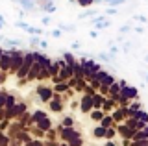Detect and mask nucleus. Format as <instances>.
Here are the masks:
<instances>
[{"mask_svg":"<svg viewBox=\"0 0 148 146\" xmlns=\"http://www.w3.org/2000/svg\"><path fill=\"white\" fill-rule=\"evenodd\" d=\"M67 144L69 146H83V139L82 137H74V139H71Z\"/></svg>","mask_w":148,"mask_h":146,"instance_id":"473e14b6","label":"nucleus"},{"mask_svg":"<svg viewBox=\"0 0 148 146\" xmlns=\"http://www.w3.org/2000/svg\"><path fill=\"white\" fill-rule=\"evenodd\" d=\"M61 57H63V61L67 63L69 67H72L74 63H76V56H74L72 52H63V56H61Z\"/></svg>","mask_w":148,"mask_h":146,"instance_id":"aec40b11","label":"nucleus"},{"mask_svg":"<svg viewBox=\"0 0 148 146\" xmlns=\"http://www.w3.org/2000/svg\"><path fill=\"white\" fill-rule=\"evenodd\" d=\"M41 11H45L46 15H52V13H56V10H58V6H56V2H46L43 4V6L39 8Z\"/></svg>","mask_w":148,"mask_h":146,"instance_id":"2eb2a0df","label":"nucleus"},{"mask_svg":"<svg viewBox=\"0 0 148 146\" xmlns=\"http://www.w3.org/2000/svg\"><path fill=\"white\" fill-rule=\"evenodd\" d=\"M59 146H69V144H67V143H65V144H59Z\"/></svg>","mask_w":148,"mask_h":146,"instance_id":"0e129e2a","label":"nucleus"},{"mask_svg":"<svg viewBox=\"0 0 148 146\" xmlns=\"http://www.w3.org/2000/svg\"><path fill=\"white\" fill-rule=\"evenodd\" d=\"M104 133H106V130H104V128H100V126H96L95 130H92V135H95V139H104Z\"/></svg>","mask_w":148,"mask_h":146,"instance_id":"7c9ffc66","label":"nucleus"},{"mask_svg":"<svg viewBox=\"0 0 148 146\" xmlns=\"http://www.w3.org/2000/svg\"><path fill=\"white\" fill-rule=\"evenodd\" d=\"M109 24H111V22H109L108 19H106L104 22H98V24H95V28H96V30H106V28H108Z\"/></svg>","mask_w":148,"mask_h":146,"instance_id":"58836bf2","label":"nucleus"},{"mask_svg":"<svg viewBox=\"0 0 148 146\" xmlns=\"http://www.w3.org/2000/svg\"><path fill=\"white\" fill-rule=\"evenodd\" d=\"M45 146H59V143H56V141H46Z\"/></svg>","mask_w":148,"mask_h":146,"instance_id":"09e8293b","label":"nucleus"},{"mask_svg":"<svg viewBox=\"0 0 148 146\" xmlns=\"http://www.w3.org/2000/svg\"><path fill=\"white\" fill-rule=\"evenodd\" d=\"M132 141H148V130H135Z\"/></svg>","mask_w":148,"mask_h":146,"instance_id":"6ab92c4d","label":"nucleus"},{"mask_svg":"<svg viewBox=\"0 0 148 146\" xmlns=\"http://www.w3.org/2000/svg\"><path fill=\"white\" fill-rule=\"evenodd\" d=\"M117 83L120 85V89H122V87H126V85H128V83H126V80H119V81H117Z\"/></svg>","mask_w":148,"mask_h":146,"instance_id":"3c124183","label":"nucleus"},{"mask_svg":"<svg viewBox=\"0 0 148 146\" xmlns=\"http://www.w3.org/2000/svg\"><path fill=\"white\" fill-rule=\"evenodd\" d=\"M76 4L78 6H82V8H89L95 4V0H76Z\"/></svg>","mask_w":148,"mask_h":146,"instance_id":"c9c22d12","label":"nucleus"},{"mask_svg":"<svg viewBox=\"0 0 148 146\" xmlns=\"http://www.w3.org/2000/svg\"><path fill=\"white\" fill-rule=\"evenodd\" d=\"M32 146H45V143L41 139H32V143H30Z\"/></svg>","mask_w":148,"mask_h":146,"instance_id":"37998d69","label":"nucleus"},{"mask_svg":"<svg viewBox=\"0 0 148 146\" xmlns=\"http://www.w3.org/2000/svg\"><path fill=\"white\" fill-rule=\"evenodd\" d=\"M85 85H87V81L83 80V78H76V85H74V91H76V93H82Z\"/></svg>","mask_w":148,"mask_h":146,"instance_id":"393cba45","label":"nucleus"},{"mask_svg":"<svg viewBox=\"0 0 148 146\" xmlns=\"http://www.w3.org/2000/svg\"><path fill=\"white\" fill-rule=\"evenodd\" d=\"M115 81H117V80H115V76H113V74H108L104 80L100 81V87H106V89H109V85H111V83H115Z\"/></svg>","mask_w":148,"mask_h":146,"instance_id":"4be33fe9","label":"nucleus"},{"mask_svg":"<svg viewBox=\"0 0 148 146\" xmlns=\"http://www.w3.org/2000/svg\"><path fill=\"white\" fill-rule=\"evenodd\" d=\"M4 26H6V22H0V30H2V28H4Z\"/></svg>","mask_w":148,"mask_h":146,"instance_id":"e2e57ef3","label":"nucleus"},{"mask_svg":"<svg viewBox=\"0 0 148 146\" xmlns=\"http://www.w3.org/2000/svg\"><path fill=\"white\" fill-rule=\"evenodd\" d=\"M111 54H119V48L117 46H111Z\"/></svg>","mask_w":148,"mask_h":146,"instance_id":"bf43d9fd","label":"nucleus"},{"mask_svg":"<svg viewBox=\"0 0 148 146\" xmlns=\"http://www.w3.org/2000/svg\"><path fill=\"white\" fill-rule=\"evenodd\" d=\"M71 48H72V50H80V48H82V44H80V43H72V44H71Z\"/></svg>","mask_w":148,"mask_h":146,"instance_id":"8fccbe9b","label":"nucleus"},{"mask_svg":"<svg viewBox=\"0 0 148 146\" xmlns=\"http://www.w3.org/2000/svg\"><path fill=\"white\" fill-rule=\"evenodd\" d=\"M108 74H109V72H108V70H104V68H100V70H98V72H96V74H95V76H92V78H91V80H96V81H102V80H104V78H106V76H108Z\"/></svg>","mask_w":148,"mask_h":146,"instance_id":"c85d7f7f","label":"nucleus"},{"mask_svg":"<svg viewBox=\"0 0 148 146\" xmlns=\"http://www.w3.org/2000/svg\"><path fill=\"white\" fill-rule=\"evenodd\" d=\"M130 143H132V141H128V139H124V141H122V146H130Z\"/></svg>","mask_w":148,"mask_h":146,"instance_id":"052dcab7","label":"nucleus"},{"mask_svg":"<svg viewBox=\"0 0 148 146\" xmlns=\"http://www.w3.org/2000/svg\"><path fill=\"white\" fill-rule=\"evenodd\" d=\"M80 111L85 113V115L92 111V100H91V96H87V94L82 96V100H80Z\"/></svg>","mask_w":148,"mask_h":146,"instance_id":"6e6552de","label":"nucleus"},{"mask_svg":"<svg viewBox=\"0 0 148 146\" xmlns=\"http://www.w3.org/2000/svg\"><path fill=\"white\" fill-rule=\"evenodd\" d=\"M100 128H104V130H106V128H111V126H113V120H111V115H104V117H102L100 118V124H98Z\"/></svg>","mask_w":148,"mask_h":146,"instance_id":"412c9836","label":"nucleus"},{"mask_svg":"<svg viewBox=\"0 0 148 146\" xmlns=\"http://www.w3.org/2000/svg\"><path fill=\"white\" fill-rule=\"evenodd\" d=\"M69 89H71V87H69V83H67V81H59V83H56L54 87H52L54 93H59V94H61V93H67Z\"/></svg>","mask_w":148,"mask_h":146,"instance_id":"a211bd4d","label":"nucleus"},{"mask_svg":"<svg viewBox=\"0 0 148 146\" xmlns=\"http://www.w3.org/2000/svg\"><path fill=\"white\" fill-rule=\"evenodd\" d=\"M135 130H146V120H137L135 122Z\"/></svg>","mask_w":148,"mask_h":146,"instance_id":"79ce46f5","label":"nucleus"},{"mask_svg":"<svg viewBox=\"0 0 148 146\" xmlns=\"http://www.w3.org/2000/svg\"><path fill=\"white\" fill-rule=\"evenodd\" d=\"M58 135H59V139L63 141V143H69L71 139H74V137H82V133L76 130V128H61V126H58Z\"/></svg>","mask_w":148,"mask_h":146,"instance_id":"20e7f679","label":"nucleus"},{"mask_svg":"<svg viewBox=\"0 0 148 146\" xmlns=\"http://www.w3.org/2000/svg\"><path fill=\"white\" fill-rule=\"evenodd\" d=\"M71 107H72V109H78V107H80V102H78V100H76V102H72Z\"/></svg>","mask_w":148,"mask_h":146,"instance_id":"603ef678","label":"nucleus"},{"mask_svg":"<svg viewBox=\"0 0 148 146\" xmlns=\"http://www.w3.org/2000/svg\"><path fill=\"white\" fill-rule=\"evenodd\" d=\"M6 76H8V74H4V72H0V83H4V81H6Z\"/></svg>","mask_w":148,"mask_h":146,"instance_id":"864d4df0","label":"nucleus"},{"mask_svg":"<svg viewBox=\"0 0 148 146\" xmlns=\"http://www.w3.org/2000/svg\"><path fill=\"white\" fill-rule=\"evenodd\" d=\"M137 19H139V20H141V22H143V24H145V22H146V17H145V15H139V17H137Z\"/></svg>","mask_w":148,"mask_h":146,"instance_id":"6e6d98bb","label":"nucleus"},{"mask_svg":"<svg viewBox=\"0 0 148 146\" xmlns=\"http://www.w3.org/2000/svg\"><path fill=\"white\" fill-rule=\"evenodd\" d=\"M119 94L122 98H126V100H137V96H139V91H137V87H132V85H126V87H122L119 91Z\"/></svg>","mask_w":148,"mask_h":146,"instance_id":"39448f33","label":"nucleus"},{"mask_svg":"<svg viewBox=\"0 0 148 146\" xmlns=\"http://www.w3.org/2000/svg\"><path fill=\"white\" fill-rule=\"evenodd\" d=\"M46 117V111H41V109H37V111H34V115H30V126L35 124L37 120H41V118Z\"/></svg>","mask_w":148,"mask_h":146,"instance_id":"f3484780","label":"nucleus"},{"mask_svg":"<svg viewBox=\"0 0 148 146\" xmlns=\"http://www.w3.org/2000/svg\"><path fill=\"white\" fill-rule=\"evenodd\" d=\"M106 4H109L111 8H117V6H120V4H124L126 0H104Z\"/></svg>","mask_w":148,"mask_h":146,"instance_id":"4c0bfd02","label":"nucleus"},{"mask_svg":"<svg viewBox=\"0 0 148 146\" xmlns=\"http://www.w3.org/2000/svg\"><path fill=\"white\" fill-rule=\"evenodd\" d=\"M96 15V11H83L78 15V19H87V17H95Z\"/></svg>","mask_w":148,"mask_h":146,"instance_id":"ea45409f","label":"nucleus"},{"mask_svg":"<svg viewBox=\"0 0 148 146\" xmlns=\"http://www.w3.org/2000/svg\"><path fill=\"white\" fill-rule=\"evenodd\" d=\"M98 57L102 59V61H108V63H109V61H113V56H111V54H108V52H100V54H98Z\"/></svg>","mask_w":148,"mask_h":146,"instance_id":"f704fd0d","label":"nucleus"},{"mask_svg":"<svg viewBox=\"0 0 148 146\" xmlns=\"http://www.w3.org/2000/svg\"><path fill=\"white\" fill-rule=\"evenodd\" d=\"M117 135V130H115V124L111 128H106V133H104V139L106 141H113V137Z\"/></svg>","mask_w":148,"mask_h":146,"instance_id":"5701e85b","label":"nucleus"},{"mask_svg":"<svg viewBox=\"0 0 148 146\" xmlns=\"http://www.w3.org/2000/svg\"><path fill=\"white\" fill-rule=\"evenodd\" d=\"M104 146H117V144H115L113 141H106V144H104Z\"/></svg>","mask_w":148,"mask_h":146,"instance_id":"13d9d810","label":"nucleus"},{"mask_svg":"<svg viewBox=\"0 0 148 146\" xmlns=\"http://www.w3.org/2000/svg\"><path fill=\"white\" fill-rule=\"evenodd\" d=\"M9 63H11V52L9 50H2V56H0V72L8 74Z\"/></svg>","mask_w":148,"mask_h":146,"instance_id":"0eeeda50","label":"nucleus"},{"mask_svg":"<svg viewBox=\"0 0 148 146\" xmlns=\"http://www.w3.org/2000/svg\"><path fill=\"white\" fill-rule=\"evenodd\" d=\"M8 144H9V137L0 131V146H8Z\"/></svg>","mask_w":148,"mask_h":146,"instance_id":"e433bc0d","label":"nucleus"},{"mask_svg":"<svg viewBox=\"0 0 148 146\" xmlns=\"http://www.w3.org/2000/svg\"><path fill=\"white\" fill-rule=\"evenodd\" d=\"M59 30H61V31H74L76 28L71 26V24H59Z\"/></svg>","mask_w":148,"mask_h":146,"instance_id":"a19ab883","label":"nucleus"},{"mask_svg":"<svg viewBox=\"0 0 148 146\" xmlns=\"http://www.w3.org/2000/svg\"><path fill=\"white\" fill-rule=\"evenodd\" d=\"M58 78L61 80V81H67L69 78H72V68L71 67H63V68H59V72H58Z\"/></svg>","mask_w":148,"mask_h":146,"instance_id":"ddd939ff","label":"nucleus"},{"mask_svg":"<svg viewBox=\"0 0 148 146\" xmlns=\"http://www.w3.org/2000/svg\"><path fill=\"white\" fill-rule=\"evenodd\" d=\"M0 56H2V46H0Z\"/></svg>","mask_w":148,"mask_h":146,"instance_id":"338daca9","label":"nucleus"},{"mask_svg":"<svg viewBox=\"0 0 148 146\" xmlns=\"http://www.w3.org/2000/svg\"><path fill=\"white\" fill-rule=\"evenodd\" d=\"M35 128H37V130H41V131H46V130L52 128V120H50L48 117H45V118H41V120L35 122Z\"/></svg>","mask_w":148,"mask_h":146,"instance_id":"f8f14e48","label":"nucleus"},{"mask_svg":"<svg viewBox=\"0 0 148 146\" xmlns=\"http://www.w3.org/2000/svg\"><path fill=\"white\" fill-rule=\"evenodd\" d=\"M39 41H41L39 35H32V37H30V46L32 48H37V46H39Z\"/></svg>","mask_w":148,"mask_h":146,"instance_id":"72a5a7b5","label":"nucleus"},{"mask_svg":"<svg viewBox=\"0 0 148 146\" xmlns=\"http://www.w3.org/2000/svg\"><path fill=\"white\" fill-rule=\"evenodd\" d=\"M104 98L106 96H102V94H98V93H95L91 96V100H92V109H100L102 107V102H104Z\"/></svg>","mask_w":148,"mask_h":146,"instance_id":"dca6fc26","label":"nucleus"},{"mask_svg":"<svg viewBox=\"0 0 148 146\" xmlns=\"http://www.w3.org/2000/svg\"><path fill=\"white\" fill-rule=\"evenodd\" d=\"M9 52H11V63H9L8 74H17L18 67H21V63H22V57H24V52L18 50V48H11Z\"/></svg>","mask_w":148,"mask_h":146,"instance_id":"f03ea898","label":"nucleus"},{"mask_svg":"<svg viewBox=\"0 0 148 146\" xmlns=\"http://www.w3.org/2000/svg\"><path fill=\"white\" fill-rule=\"evenodd\" d=\"M39 46H41V48H48V41L41 39V41H39Z\"/></svg>","mask_w":148,"mask_h":146,"instance_id":"de8ad7c7","label":"nucleus"},{"mask_svg":"<svg viewBox=\"0 0 148 146\" xmlns=\"http://www.w3.org/2000/svg\"><path fill=\"white\" fill-rule=\"evenodd\" d=\"M89 35H91V37H96V35H98V31H96V30H91Z\"/></svg>","mask_w":148,"mask_h":146,"instance_id":"4d7b16f0","label":"nucleus"},{"mask_svg":"<svg viewBox=\"0 0 148 146\" xmlns=\"http://www.w3.org/2000/svg\"><path fill=\"white\" fill-rule=\"evenodd\" d=\"M0 39H2V35H0Z\"/></svg>","mask_w":148,"mask_h":146,"instance_id":"774afa93","label":"nucleus"},{"mask_svg":"<svg viewBox=\"0 0 148 146\" xmlns=\"http://www.w3.org/2000/svg\"><path fill=\"white\" fill-rule=\"evenodd\" d=\"M95 2H104V0H95Z\"/></svg>","mask_w":148,"mask_h":146,"instance_id":"69168bd1","label":"nucleus"},{"mask_svg":"<svg viewBox=\"0 0 148 146\" xmlns=\"http://www.w3.org/2000/svg\"><path fill=\"white\" fill-rule=\"evenodd\" d=\"M104 115H106V113H102L100 109H92V111H91V118H92V120H96V122H100V118L104 117Z\"/></svg>","mask_w":148,"mask_h":146,"instance_id":"2f4dec72","label":"nucleus"},{"mask_svg":"<svg viewBox=\"0 0 148 146\" xmlns=\"http://www.w3.org/2000/svg\"><path fill=\"white\" fill-rule=\"evenodd\" d=\"M109 115H111L113 124H120V122H124V107H115Z\"/></svg>","mask_w":148,"mask_h":146,"instance_id":"1a4fd4ad","label":"nucleus"},{"mask_svg":"<svg viewBox=\"0 0 148 146\" xmlns=\"http://www.w3.org/2000/svg\"><path fill=\"white\" fill-rule=\"evenodd\" d=\"M50 35H52V37H56V39H58V37H61V30H59V28H58V30H54Z\"/></svg>","mask_w":148,"mask_h":146,"instance_id":"49530a36","label":"nucleus"},{"mask_svg":"<svg viewBox=\"0 0 148 146\" xmlns=\"http://www.w3.org/2000/svg\"><path fill=\"white\" fill-rule=\"evenodd\" d=\"M126 31H130V26H122L120 28V33H126Z\"/></svg>","mask_w":148,"mask_h":146,"instance_id":"5fc2aeb1","label":"nucleus"},{"mask_svg":"<svg viewBox=\"0 0 148 146\" xmlns=\"http://www.w3.org/2000/svg\"><path fill=\"white\" fill-rule=\"evenodd\" d=\"M117 13H119L117 8H108V10H106V15H109V17L111 15H117Z\"/></svg>","mask_w":148,"mask_h":146,"instance_id":"c03bdc74","label":"nucleus"},{"mask_svg":"<svg viewBox=\"0 0 148 146\" xmlns=\"http://www.w3.org/2000/svg\"><path fill=\"white\" fill-rule=\"evenodd\" d=\"M41 22H43V24H50V22H52V19H50V15H45L43 19H41Z\"/></svg>","mask_w":148,"mask_h":146,"instance_id":"a18cd8bd","label":"nucleus"},{"mask_svg":"<svg viewBox=\"0 0 148 146\" xmlns=\"http://www.w3.org/2000/svg\"><path fill=\"white\" fill-rule=\"evenodd\" d=\"M43 68V65H41V61H37V59H34V63H32V67H30V70H28V74H26V81H34L37 80V74H39V70Z\"/></svg>","mask_w":148,"mask_h":146,"instance_id":"423d86ee","label":"nucleus"},{"mask_svg":"<svg viewBox=\"0 0 148 146\" xmlns=\"http://www.w3.org/2000/svg\"><path fill=\"white\" fill-rule=\"evenodd\" d=\"M15 2H17L21 8H24L28 13H34V11L37 10V4L34 2V0H15Z\"/></svg>","mask_w":148,"mask_h":146,"instance_id":"9d476101","label":"nucleus"},{"mask_svg":"<svg viewBox=\"0 0 148 146\" xmlns=\"http://www.w3.org/2000/svg\"><path fill=\"white\" fill-rule=\"evenodd\" d=\"M50 78V74H48V67H43L39 70V74H37V80L39 81H43V80H48Z\"/></svg>","mask_w":148,"mask_h":146,"instance_id":"a878e982","label":"nucleus"},{"mask_svg":"<svg viewBox=\"0 0 148 146\" xmlns=\"http://www.w3.org/2000/svg\"><path fill=\"white\" fill-rule=\"evenodd\" d=\"M0 22H6V19L2 17V13H0Z\"/></svg>","mask_w":148,"mask_h":146,"instance_id":"680f3d73","label":"nucleus"},{"mask_svg":"<svg viewBox=\"0 0 148 146\" xmlns=\"http://www.w3.org/2000/svg\"><path fill=\"white\" fill-rule=\"evenodd\" d=\"M26 111H28V106L24 102H15V106H13V120L18 118L22 113H26Z\"/></svg>","mask_w":148,"mask_h":146,"instance_id":"9b49d317","label":"nucleus"},{"mask_svg":"<svg viewBox=\"0 0 148 146\" xmlns=\"http://www.w3.org/2000/svg\"><path fill=\"white\" fill-rule=\"evenodd\" d=\"M34 59H35V50H32V52H24L22 63H21V67H18V70H17V74H15L17 80H24L26 78V74H28V70H30Z\"/></svg>","mask_w":148,"mask_h":146,"instance_id":"f257e3e1","label":"nucleus"},{"mask_svg":"<svg viewBox=\"0 0 148 146\" xmlns=\"http://www.w3.org/2000/svg\"><path fill=\"white\" fill-rule=\"evenodd\" d=\"M48 109L52 113H61L63 111V102H59V100H50V102H48Z\"/></svg>","mask_w":148,"mask_h":146,"instance_id":"4468645a","label":"nucleus"},{"mask_svg":"<svg viewBox=\"0 0 148 146\" xmlns=\"http://www.w3.org/2000/svg\"><path fill=\"white\" fill-rule=\"evenodd\" d=\"M4 41V43H6L8 44V46H11V48H18V46H21V39H2Z\"/></svg>","mask_w":148,"mask_h":146,"instance_id":"bb28decb","label":"nucleus"},{"mask_svg":"<svg viewBox=\"0 0 148 146\" xmlns=\"http://www.w3.org/2000/svg\"><path fill=\"white\" fill-rule=\"evenodd\" d=\"M58 72H59V67H58V63L52 61L48 65V74H50V78H54V76H58Z\"/></svg>","mask_w":148,"mask_h":146,"instance_id":"b1692460","label":"nucleus"},{"mask_svg":"<svg viewBox=\"0 0 148 146\" xmlns=\"http://www.w3.org/2000/svg\"><path fill=\"white\" fill-rule=\"evenodd\" d=\"M133 118H135V120H146V122H148V115H146L145 109H139V111H135Z\"/></svg>","mask_w":148,"mask_h":146,"instance_id":"cd10ccee","label":"nucleus"},{"mask_svg":"<svg viewBox=\"0 0 148 146\" xmlns=\"http://www.w3.org/2000/svg\"><path fill=\"white\" fill-rule=\"evenodd\" d=\"M35 93H37V102L48 104L50 100H52V94H54V91H52V87H50V85L39 83V85H37V89H35Z\"/></svg>","mask_w":148,"mask_h":146,"instance_id":"7ed1b4c3","label":"nucleus"},{"mask_svg":"<svg viewBox=\"0 0 148 146\" xmlns=\"http://www.w3.org/2000/svg\"><path fill=\"white\" fill-rule=\"evenodd\" d=\"M59 126H61V128H74V118L72 117H65Z\"/></svg>","mask_w":148,"mask_h":146,"instance_id":"c756f323","label":"nucleus"}]
</instances>
